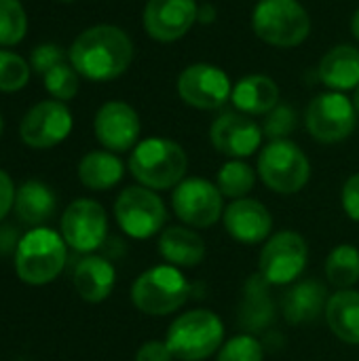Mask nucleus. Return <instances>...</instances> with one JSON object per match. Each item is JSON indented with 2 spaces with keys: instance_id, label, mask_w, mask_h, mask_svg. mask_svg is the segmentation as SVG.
Here are the masks:
<instances>
[{
  "instance_id": "f257e3e1",
  "label": "nucleus",
  "mask_w": 359,
  "mask_h": 361,
  "mask_svg": "<svg viewBox=\"0 0 359 361\" xmlns=\"http://www.w3.org/2000/svg\"><path fill=\"white\" fill-rule=\"evenodd\" d=\"M68 61L87 80H114L129 70L133 61V42L123 27L97 23L74 38Z\"/></svg>"
},
{
  "instance_id": "f03ea898",
  "label": "nucleus",
  "mask_w": 359,
  "mask_h": 361,
  "mask_svg": "<svg viewBox=\"0 0 359 361\" xmlns=\"http://www.w3.org/2000/svg\"><path fill=\"white\" fill-rule=\"evenodd\" d=\"M13 260L19 281L34 288L49 286L61 275L68 262V243L61 233L36 226L19 237Z\"/></svg>"
},
{
  "instance_id": "7ed1b4c3",
  "label": "nucleus",
  "mask_w": 359,
  "mask_h": 361,
  "mask_svg": "<svg viewBox=\"0 0 359 361\" xmlns=\"http://www.w3.org/2000/svg\"><path fill=\"white\" fill-rule=\"evenodd\" d=\"M129 171L140 186L171 190L186 178L188 154L169 137H146L131 150Z\"/></svg>"
},
{
  "instance_id": "20e7f679",
  "label": "nucleus",
  "mask_w": 359,
  "mask_h": 361,
  "mask_svg": "<svg viewBox=\"0 0 359 361\" xmlns=\"http://www.w3.org/2000/svg\"><path fill=\"white\" fill-rule=\"evenodd\" d=\"M133 307L148 317H167L180 311L190 296V281L182 269L157 264L146 269L131 283Z\"/></svg>"
},
{
  "instance_id": "39448f33",
  "label": "nucleus",
  "mask_w": 359,
  "mask_h": 361,
  "mask_svg": "<svg viewBox=\"0 0 359 361\" xmlns=\"http://www.w3.org/2000/svg\"><path fill=\"white\" fill-rule=\"evenodd\" d=\"M224 324L209 309H193L178 315L167 328L165 343L180 361H203L224 345Z\"/></svg>"
},
{
  "instance_id": "423d86ee",
  "label": "nucleus",
  "mask_w": 359,
  "mask_h": 361,
  "mask_svg": "<svg viewBox=\"0 0 359 361\" xmlns=\"http://www.w3.org/2000/svg\"><path fill=\"white\" fill-rule=\"evenodd\" d=\"M254 34L279 49L303 44L311 34V17L298 0H258L252 8Z\"/></svg>"
},
{
  "instance_id": "0eeeda50",
  "label": "nucleus",
  "mask_w": 359,
  "mask_h": 361,
  "mask_svg": "<svg viewBox=\"0 0 359 361\" xmlns=\"http://www.w3.org/2000/svg\"><path fill=\"white\" fill-rule=\"evenodd\" d=\"M256 171L267 188L277 195H296L311 180V161L305 150L288 140H271L260 148Z\"/></svg>"
},
{
  "instance_id": "6e6552de",
  "label": "nucleus",
  "mask_w": 359,
  "mask_h": 361,
  "mask_svg": "<svg viewBox=\"0 0 359 361\" xmlns=\"http://www.w3.org/2000/svg\"><path fill=\"white\" fill-rule=\"evenodd\" d=\"M114 220L127 237L144 241L163 233L167 207L157 190L135 184L118 192L114 201Z\"/></svg>"
},
{
  "instance_id": "1a4fd4ad",
  "label": "nucleus",
  "mask_w": 359,
  "mask_h": 361,
  "mask_svg": "<svg viewBox=\"0 0 359 361\" xmlns=\"http://www.w3.org/2000/svg\"><path fill=\"white\" fill-rule=\"evenodd\" d=\"M309 264V243L296 231H279L271 235L258 256V275L269 286L296 283Z\"/></svg>"
},
{
  "instance_id": "9d476101",
  "label": "nucleus",
  "mask_w": 359,
  "mask_h": 361,
  "mask_svg": "<svg viewBox=\"0 0 359 361\" xmlns=\"http://www.w3.org/2000/svg\"><path fill=\"white\" fill-rule=\"evenodd\" d=\"M305 123L311 137L320 144H339L351 137L358 127V110L353 99L341 91L315 95L305 112Z\"/></svg>"
},
{
  "instance_id": "9b49d317",
  "label": "nucleus",
  "mask_w": 359,
  "mask_h": 361,
  "mask_svg": "<svg viewBox=\"0 0 359 361\" xmlns=\"http://www.w3.org/2000/svg\"><path fill=\"white\" fill-rule=\"evenodd\" d=\"M174 214L190 228H212L224 216V197L216 182L205 178H184L171 192Z\"/></svg>"
},
{
  "instance_id": "f8f14e48",
  "label": "nucleus",
  "mask_w": 359,
  "mask_h": 361,
  "mask_svg": "<svg viewBox=\"0 0 359 361\" xmlns=\"http://www.w3.org/2000/svg\"><path fill=\"white\" fill-rule=\"evenodd\" d=\"M63 241L78 254H93L108 239V214L95 199H74L61 214Z\"/></svg>"
},
{
  "instance_id": "ddd939ff",
  "label": "nucleus",
  "mask_w": 359,
  "mask_h": 361,
  "mask_svg": "<svg viewBox=\"0 0 359 361\" xmlns=\"http://www.w3.org/2000/svg\"><path fill=\"white\" fill-rule=\"evenodd\" d=\"M72 127L74 118L63 102L42 99L23 114L19 123V137L34 150H49L68 140Z\"/></svg>"
},
{
  "instance_id": "4468645a",
  "label": "nucleus",
  "mask_w": 359,
  "mask_h": 361,
  "mask_svg": "<svg viewBox=\"0 0 359 361\" xmlns=\"http://www.w3.org/2000/svg\"><path fill=\"white\" fill-rule=\"evenodd\" d=\"M176 87L180 99L197 110H218L231 99L233 93L229 74L222 68L205 61L184 68Z\"/></svg>"
},
{
  "instance_id": "2eb2a0df",
  "label": "nucleus",
  "mask_w": 359,
  "mask_h": 361,
  "mask_svg": "<svg viewBox=\"0 0 359 361\" xmlns=\"http://www.w3.org/2000/svg\"><path fill=\"white\" fill-rule=\"evenodd\" d=\"M93 131L104 150L114 154L133 150L140 142L142 123L133 106L121 99H112L99 106L93 118Z\"/></svg>"
},
{
  "instance_id": "dca6fc26",
  "label": "nucleus",
  "mask_w": 359,
  "mask_h": 361,
  "mask_svg": "<svg viewBox=\"0 0 359 361\" xmlns=\"http://www.w3.org/2000/svg\"><path fill=\"white\" fill-rule=\"evenodd\" d=\"M262 127L243 112H224L209 127L212 146L229 159H248L262 146Z\"/></svg>"
},
{
  "instance_id": "f3484780",
  "label": "nucleus",
  "mask_w": 359,
  "mask_h": 361,
  "mask_svg": "<svg viewBox=\"0 0 359 361\" xmlns=\"http://www.w3.org/2000/svg\"><path fill=\"white\" fill-rule=\"evenodd\" d=\"M199 17L197 0H148L142 23L157 42H176L184 38Z\"/></svg>"
},
{
  "instance_id": "a211bd4d",
  "label": "nucleus",
  "mask_w": 359,
  "mask_h": 361,
  "mask_svg": "<svg viewBox=\"0 0 359 361\" xmlns=\"http://www.w3.org/2000/svg\"><path fill=\"white\" fill-rule=\"evenodd\" d=\"M224 228L241 245L264 243L273 235V216L269 207L252 197L233 201L222 216Z\"/></svg>"
},
{
  "instance_id": "6ab92c4d",
  "label": "nucleus",
  "mask_w": 359,
  "mask_h": 361,
  "mask_svg": "<svg viewBox=\"0 0 359 361\" xmlns=\"http://www.w3.org/2000/svg\"><path fill=\"white\" fill-rule=\"evenodd\" d=\"M72 283L76 294L91 305L104 302L114 286H116V269L114 264L97 254H87L83 256L72 273Z\"/></svg>"
},
{
  "instance_id": "aec40b11",
  "label": "nucleus",
  "mask_w": 359,
  "mask_h": 361,
  "mask_svg": "<svg viewBox=\"0 0 359 361\" xmlns=\"http://www.w3.org/2000/svg\"><path fill=\"white\" fill-rule=\"evenodd\" d=\"M159 254L165 264L178 269H195L205 260L207 250L203 237L195 228L186 224H176L163 228L159 237Z\"/></svg>"
},
{
  "instance_id": "412c9836",
  "label": "nucleus",
  "mask_w": 359,
  "mask_h": 361,
  "mask_svg": "<svg viewBox=\"0 0 359 361\" xmlns=\"http://www.w3.org/2000/svg\"><path fill=\"white\" fill-rule=\"evenodd\" d=\"M231 102L248 116H267L279 104V87L271 76L248 74L233 85Z\"/></svg>"
},
{
  "instance_id": "4be33fe9",
  "label": "nucleus",
  "mask_w": 359,
  "mask_h": 361,
  "mask_svg": "<svg viewBox=\"0 0 359 361\" xmlns=\"http://www.w3.org/2000/svg\"><path fill=\"white\" fill-rule=\"evenodd\" d=\"M317 74L330 91H355L359 87V49L353 44L332 47L320 59Z\"/></svg>"
},
{
  "instance_id": "5701e85b",
  "label": "nucleus",
  "mask_w": 359,
  "mask_h": 361,
  "mask_svg": "<svg viewBox=\"0 0 359 361\" xmlns=\"http://www.w3.org/2000/svg\"><path fill=\"white\" fill-rule=\"evenodd\" d=\"M326 294H328L326 288L315 279L296 281L286 292L284 302H281L286 322H290L292 326H303V324L315 322L326 311V305H328Z\"/></svg>"
},
{
  "instance_id": "b1692460",
  "label": "nucleus",
  "mask_w": 359,
  "mask_h": 361,
  "mask_svg": "<svg viewBox=\"0 0 359 361\" xmlns=\"http://www.w3.org/2000/svg\"><path fill=\"white\" fill-rule=\"evenodd\" d=\"M55 207L57 199L49 184L40 180H28L17 188L13 209L17 218L28 226H44V222H49L51 216L55 214Z\"/></svg>"
},
{
  "instance_id": "393cba45",
  "label": "nucleus",
  "mask_w": 359,
  "mask_h": 361,
  "mask_svg": "<svg viewBox=\"0 0 359 361\" xmlns=\"http://www.w3.org/2000/svg\"><path fill=\"white\" fill-rule=\"evenodd\" d=\"M326 324L330 332L347 343L359 345V292L358 290H339L328 298L326 305Z\"/></svg>"
},
{
  "instance_id": "a878e982",
  "label": "nucleus",
  "mask_w": 359,
  "mask_h": 361,
  "mask_svg": "<svg viewBox=\"0 0 359 361\" xmlns=\"http://www.w3.org/2000/svg\"><path fill=\"white\" fill-rule=\"evenodd\" d=\"M123 176L125 165L110 150H91L78 163V180L89 190H110Z\"/></svg>"
},
{
  "instance_id": "bb28decb",
  "label": "nucleus",
  "mask_w": 359,
  "mask_h": 361,
  "mask_svg": "<svg viewBox=\"0 0 359 361\" xmlns=\"http://www.w3.org/2000/svg\"><path fill=\"white\" fill-rule=\"evenodd\" d=\"M269 288L271 286L260 275H252L245 283L239 322L250 334L262 332L275 319V302L269 296Z\"/></svg>"
},
{
  "instance_id": "cd10ccee",
  "label": "nucleus",
  "mask_w": 359,
  "mask_h": 361,
  "mask_svg": "<svg viewBox=\"0 0 359 361\" xmlns=\"http://www.w3.org/2000/svg\"><path fill=\"white\" fill-rule=\"evenodd\" d=\"M324 271L336 290H351L359 281V250L351 243L336 245L328 254Z\"/></svg>"
},
{
  "instance_id": "c85d7f7f",
  "label": "nucleus",
  "mask_w": 359,
  "mask_h": 361,
  "mask_svg": "<svg viewBox=\"0 0 359 361\" xmlns=\"http://www.w3.org/2000/svg\"><path fill=\"white\" fill-rule=\"evenodd\" d=\"M256 169L245 163L243 159H231L226 161L218 173H216V186L222 192V197L226 199H243L254 190L256 184Z\"/></svg>"
},
{
  "instance_id": "c756f323",
  "label": "nucleus",
  "mask_w": 359,
  "mask_h": 361,
  "mask_svg": "<svg viewBox=\"0 0 359 361\" xmlns=\"http://www.w3.org/2000/svg\"><path fill=\"white\" fill-rule=\"evenodd\" d=\"M28 15L21 0H0V47H15L25 38Z\"/></svg>"
},
{
  "instance_id": "7c9ffc66",
  "label": "nucleus",
  "mask_w": 359,
  "mask_h": 361,
  "mask_svg": "<svg viewBox=\"0 0 359 361\" xmlns=\"http://www.w3.org/2000/svg\"><path fill=\"white\" fill-rule=\"evenodd\" d=\"M42 78H44V89L49 91V95L63 104L74 99L80 89V74L72 68V63H66V61L49 70Z\"/></svg>"
},
{
  "instance_id": "2f4dec72",
  "label": "nucleus",
  "mask_w": 359,
  "mask_h": 361,
  "mask_svg": "<svg viewBox=\"0 0 359 361\" xmlns=\"http://www.w3.org/2000/svg\"><path fill=\"white\" fill-rule=\"evenodd\" d=\"M30 63L6 49H0V91L15 93L21 91L30 80Z\"/></svg>"
},
{
  "instance_id": "473e14b6",
  "label": "nucleus",
  "mask_w": 359,
  "mask_h": 361,
  "mask_svg": "<svg viewBox=\"0 0 359 361\" xmlns=\"http://www.w3.org/2000/svg\"><path fill=\"white\" fill-rule=\"evenodd\" d=\"M216 361H264V347L256 334H237L220 347Z\"/></svg>"
},
{
  "instance_id": "72a5a7b5",
  "label": "nucleus",
  "mask_w": 359,
  "mask_h": 361,
  "mask_svg": "<svg viewBox=\"0 0 359 361\" xmlns=\"http://www.w3.org/2000/svg\"><path fill=\"white\" fill-rule=\"evenodd\" d=\"M298 125V114L292 106L288 104H277L264 118V125H262V133L264 137L271 140H288L290 133H294Z\"/></svg>"
},
{
  "instance_id": "f704fd0d",
  "label": "nucleus",
  "mask_w": 359,
  "mask_h": 361,
  "mask_svg": "<svg viewBox=\"0 0 359 361\" xmlns=\"http://www.w3.org/2000/svg\"><path fill=\"white\" fill-rule=\"evenodd\" d=\"M66 57H68V53H66L59 44H55V42H44V44L34 47V51H32V55H30V68H32L34 72H38L40 76H44L49 70H53L55 66L63 63Z\"/></svg>"
},
{
  "instance_id": "c9c22d12",
  "label": "nucleus",
  "mask_w": 359,
  "mask_h": 361,
  "mask_svg": "<svg viewBox=\"0 0 359 361\" xmlns=\"http://www.w3.org/2000/svg\"><path fill=\"white\" fill-rule=\"evenodd\" d=\"M341 205L347 218L359 224V173H353L345 180L341 190Z\"/></svg>"
},
{
  "instance_id": "e433bc0d",
  "label": "nucleus",
  "mask_w": 359,
  "mask_h": 361,
  "mask_svg": "<svg viewBox=\"0 0 359 361\" xmlns=\"http://www.w3.org/2000/svg\"><path fill=\"white\" fill-rule=\"evenodd\" d=\"M169 347L165 341H146L138 351H135V361H174Z\"/></svg>"
},
{
  "instance_id": "4c0bfd02",
  "label": "nucleus",
  "mask_w": 359,
  "mask_h": 361,
  "mask_svg": "<svg viewBox=\"0 0 359 361\" xmlns=\"http://www.w3.org/2000/svg\"><path fill=\"white\" fill-rule=\"evenodd\" d=\"M15 195H17V188H15L13 178L4 169H0V224L15 207Z\"/></svg>"
},
{
  "instance_id": "58836bf2",
  "label": "nucleus",
  "mask_w": 359,
  "mask_h": 361,
  "mask_svg": "<svg viewBox=\"0 0 359 361\" xmlns=\"http://www.w3.org/2000/svg\"><path fill=\"white\" fill-rule=\"evenodd\" d=\"M19 239L15 235V231H11L8 226L0 224V254H15V247H17Z\"/></svg>"
},
{
  "instance_id": "ea45409f",
  "label": "nucleus",
  "mask_w": 359,
  "mask_h": 361,
  "mask_svg": "<svg viewBox=\"0 0 359 361\" xmlns=\"http://www.w3.org/2000/svg\"><path fill=\"white\" fill-rule=\"evenodd\" d=\"M351 34H353L355 40H359V8L353 13V17H351Z\"/></svg>"
},
{
  "instance_id": "a19ab883",
  "label": "nucleus",
  "mask_w": 359,
  "mask_h": 361,
  "mask_svg": "<svg viewBox=\"0 0 359 361\" xmlns=\"http://www.w3.org/2000/svg\"><path fill=\"white\" fill-rule=\"evenodd\" d=\"M353 104H355V110H358L359 114V87L355 89V93H353Z\"/></svg>"
},
{
  "instance_id": "79ce46f5",
  "label": "nucleus",
  "mask_w": 359,
  "mask_h": 361,
  "mask_svg": "<svg viewBox=\"0 0 359 361\" xmlns=\"http://www.w3.org/2000/svg\"><path fill=\"white\" fill-rule=\"evenodd\" d=\"M2 129H4V118H2V112H0V135H2Z\"/></svg>"
},
{
  "instance_id": "37998d69",
  "label": "nucleus",
  "mask_w": 359,
  "mask_h": 361,
  "mask_svg": "<svg viewBox=\"0 0 359 361\" xmlns=\"http://www.w3.org/2000/svg\"><path fill=\"white\" fill-rule=\"evenodd\" d=\"M59 2H74V0H59Z\"/></svg>"
}]
</instances>
